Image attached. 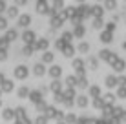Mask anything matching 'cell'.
<instances>
[{"instance_id": "cell-51", "label": "cell", "mask_w": 126, "mask_h": 124, "mask_svg": "<svg viewBox=\"0 0 126 124\" xmlns=\"http://www.w3.org/2000/svg\"><path fill=\"white\" fill-rule=\"evenodd\" d=\"M115 6H117L115 0H106V7H108V9H113Z\"/></svg>"}, {"instance_id": "cell-40", "label": "cell", "mask_w": 126, "mask_h": 124, "mask_svg": "<svg viewBox=\"0 0 126 124\" xmlns=\"http://www.w3.org/2000/svg\"><path fill=\"white\" fill-rule=\"evenodd\" d=\"M9 48V40L6 37H0V49H7Z\"/></svg>"}, {"instance_id": "cell-58", "label": "cell", "mask_w": 126, "mask_h": 124, "mask_svg": "<svg viewBox=\"0 0 126 124\" xmlns=\"http://www.w3.org/2000/svg\"><path fill=\"white\" fill-rule=\"evenodd\" d=\"M57 124H66V122H64V121H59V122H57Z\"/></svg>"}, {"instance_id": "cell-39", "label": "cell", "mask_w": 126, "mask_h": 124, "mask_svg": "<svg viewBox=\"0 0 126 124\" xmlns=\"http://www.w3.org/2000/svg\"><path fill=\"white\" fill-rule=\"evenodd\" d=\"M64 111H60V110H55V113H53V119L55 121H64Z\"/></svg>"}, {"instance_id": "cell-34", "label": "cell", "mask_w": 126, "mask_h": 124, "mask_svg": "<svg viewBox=\"0 0 126 124\" xmlns=\"http://www.w3.org/2000/svg\"><path fill=\"white\" fill-rule=\"evenodd\" d=\"M47 121H49V119H47L44 113H40V115H37V119L33 121V124H47Z\"/></svg>"}, {"instance_id": "cell-60", "label": "cell", "mask_w": 126, "mask_h": 124, "mask_svg": "<svg viewBox=\"0 0 126 124\" xmlns=\"http://www.w3.org/2000/svg\"><path fill=\"white\" fill-rule=\"evenodd\" d=\"M0 106H2V100H0Z\"/></svg>"}, {"instance_id": "cell-59", "label": "cell", "mask_w": 126, "mask_h": 124, "mask_svg": "<svg viewBox=\"0 0 126 124\" xmlns=\"http://www.w3.org/2000/svg\"><path fill=\"white\" fill-rule=\"evenodd\" d=\"M15 124H20V121H16V119H15Z\"/></svg>"}, {"instance_id": "cell-2", "label": "cell", "mask_w": 126, "mask_h": 124, "mask_svg": "<svg viewBox=\"0 0 126 124\" xmlns=\"http://www.w3.org/2000/svg\"><path fill=\"white\" fill-rule=\"evenodd\" d=\"M13 75H15V79L24 80V79H28V77H29V69L26 66H16L15 71H13Z\"/></svg>"}, {"instance_id": "cell-29", "label": "cell", "mask_w": 126, "mask_h": 124, "mask_svg": "<svg viewBox=\"0 0 126 124\" xmlns=\"http://www.w3.org/2000/svg\"><path fill=\"white\" fill-rule=\"evenodd\" d=\"M117 95L115 97H119V99H124L126 97V84H117Z\"/></svg>"}, {"instance_id": "cell-18", "label": "cell", "mask_w": 126, "mask_h": 124, "mask_svg": "<svg viewBox=\"0 0 126 124\" xmlns=\"http://www.w3.org/2000/svg\"><path fill=\"white\" fill-rule=\"evenodd\" d=\"M84 33H86L84 26H82V24H77V26H75V29H73V37L82 38V37H84Z\"/></svg>"}, {"instance_id": "cell-48", "label": "cell", "mask_w": 126, "mask_h": 124, "mask_svg": "<svg viewBox=\"0 0 126 124\" xmlns=\"http://www.w3.org/2000/svg\"><path fill=\"white\" fill-rule=\"evenodd\" d=\"M53 95H55V102L62 104V100H64V95H62V91H59V93H53Z\"/></svg>"}, {"instance_id": "cell-47", "label": "cell", "mask_w": 126, "mask_h": 124, "mask_svg": "<svg viewBox=\"0 0 126 124\" xmlns=\"http://www.w3.org/2000/svg\"><path fill=\"white\" fill-rule=\"evenodd\" d=\"M102 7H93V9H92V15L93 16H102Z\"/></svg>"}, {"instance_id": "cell-36", "label": "cell", "mask_w": 126, "mask_h": 124, "mask_svg": "<svg viewBox=\"0 0 126 124\" xmlns=\"http://www.w3.org/2000/svg\"><path fill=\"white\" fill-rule=\"evenodd\" d=\"M75 84H77V77H75V75H68V77H66V86L75 88Z\"/></svg>"}, {"instance_id": "cell-49", "label": "cell", "mask_w": 126, "mask_h": 124, "mask_svg": "<svg viewBox=\"0 0 126 124\" xmlns=\"http://www.w3.org/2000/svg\"><path fill=\"white\" fill-rule=\"evenodd\" d=\"M64 44H66V42H64V40H62V38H59V40H57V42H55V46H53V48L60 51V49H62V46H64Z\"/></svg>"}, {"instance_id": "cell-57", "label": "cell", "mask_w": 126, "mask_h": 124, "mask_svg": "<svg viewBox=\"0 0 126 124\" xmlns=\"http://www.w3.org/2000/svg\"><path fill=\"white\" fill-rule=\"evenodd\" d=\"M15 2H16V4H18V6H24V4H26V2H28V0H15Z\"/></svg>"}, {"instance_id": "cell-37", "label": "cell", "mask_w": 126, "mask_h": 124, "mask_svg": "<svg viewBox=\"0 0 126 124\" xmlns=\"http://www.w3.org/2000/svg\"><path fill=\"white\" fill-rule=\"evenodd\" d=\"M110 53H111L110 49H101V51H99V60H108Z\"/></svg>"}, {"instance_id": "cell-13", "label": "cell", "mask_w": 126, "mask_h": 124, "mask_svg": "<svg viewBox=\"0 0 126 124\" xmlns=\"http://www.w3.org/2000/svg\"><path fill=\"white\" fill-rule=\"evenodd\" d=\"M47 89H49L51 93H59V91H62V82H60L59 79H53V82L49 84V88H47Z\"/></svg>"}, {"instance_id": "cell-28", "label": "cell", "mask_w": 126, "mask_h": 124, "mask_svg": "<svg viewBox=\"0 0 126 124\" xmlns=\"http://www.w3.org/2000/svg\"><path fill=\"white\" fill-rule=\"evenodd\" d=\"M16 95H18L20 99H26V97L29 95V88L28 86H20L18 89H16Z\"/></svg>"}, {"instance_id": "cell-11", "label": "cell", "mask_w": 126, "mask_h": 124, "mask_svg": "<svg viewBox=\"0 0 126 124\" xmlns=\"http://www.w3.org/2000/svg\"><path fill=\"white\" fill-rule=\"evenodd\" d=\"M90 84H88V79H86L84 75H77V84H75V88H79V89H86Z\"/></svg>"}, {"instance_id": "cell-56", "label": "cell", "mask_w": 126, "mask_h": 124, "mask_svg": "<svg viewBox=\"0 0 126 124\" xmlns=\"http://www.w3.org/2000/svg\"><path fill=\"white\" fill-rule=\"evenodd\" d=\"M4 80H6V73H2V71H0V84H2Z\"/></svg>"}, {"instance_id": "cell-46", "label": "cell", "mask_w": 126, "mask_h": 124, "mask_svg": "<svg viewBox=\"0 0 126 124\" xmlns=\"http://www.w3.org/2000/svg\"><path fill=\"white\" fill-rule=\"evenodd\" d=\"M7 29V20L4 16H0V31H6Z\"/></svg>"}, {"instance_id": "cell-9", "label": "cell", "mask_w": 126, "mask_h": 124, "mask_svg": "<svg viewBox=\"0 0 126 124\" xmlns=\"http://www.w3.org/2000/svg\"><path fill=\"white\" fill-rule=\"evenodd\" d=\"M75 106H79V108H86V106L90 104V100H88V97L86 95H75Z\"/></svg>"}, {"instance_id": "cell-30", "label": "cell", "mask_w": 126, "mask_h": 124, "mask_svg": "<svg viewBox=\"0 0 126 124\" xmlns=\"http://www.w3.org/2000/svg\"><path fill=\"white\" fill-rule=\"evenodd\" d=\"M88 66H90V69H97L99 68V58L97 57H90L88 58Z\"/></svg>"}, {"instance_id": "cell-7", "label": "cell", "mask_w": 126, "mask_h": 124, "mask_svg": "<svg viewBox=\"0 0 126 124\" xmlns=\"http://www.w3.org/2000/svg\"><path fill=\"white\" fill-rule=\"evenodd\" d=\"M60 51H62V55H64V57H69V58H71L73 55H75V48L71 46V42H66V44L62 46V49H60Z\"/></svg>"}, {"instance_id": "cell-5", "label": "cell", "mask_w": 126, "mask_h": 124, "mask_svg": "<svg viewBox=\"0 0 126 124\" xmlns=\"http://www.w3.org/2000/svg\"><path fill=\"white\" fill-rule=\"evenodd\" d=\"M46 64L44 62H37V64H35V66H33V75L35 77H44L46 75Z\"/></svg>"}, {"instance_id": "cell-35", "label": "cell", "mask_w": 126, "mask_h": 124, "mask_svg": "<svg viewBox=\"0 0 126 124\" xmlns=\"http://www.w3.org/2000/svg\"><path fill=\"white\" fill-rule=\"evenodd\" d=\"M20 53L24 55V57H29V55H33V48H31V44H24V48Z\"/></svg>"}, {"instance_id": "cell-10", "label": "cell", "mask_w": 126, "mask_h": 124, "mask_svg": "<svg viewBox=\"0 0 126 124\" xmlns=\"http://www.w3.org/2000/svg\"><path fill=\"white\" fill-rule=\"evenodd\" d=\"M28 97H29V100H31L33 104H37L38 100H42V97H44V95H42L38 89H29V95Z\"/></svg>"}, {"instance_id": "cell-26", "label": "cell", "mask_w": 126, "mask_h": 124, "mask_svg": "<svg viewBox=\"0 0 126 124\" xmlns=\"http://www.w3.org/2000/svg\"><path fill=\"white\" fill-rule=\"evenodd\" d=\"M6 38H7L9 42L16 40V38H18V33H16V29H6Z\"/></svg>"}, {"instance_id": "cell-14", "label": "cell", "mask_w": 126, "mask_h": 124, "mask_svg": "<svg viewBox=\"0 0 126 124\" xmlns=\"http://www.w3.org/2000/svg\"><path fill=\"white\" fill-rule=\"evenodd\" d=\"M22 40H24V44H33L35 42V31H24L22 33Z\"/></svg>"}, {"instance_id": "cell-4", "label": "cell", "mask_w": 126, "mask_h": 124, "mask_svg": "<svg viewBox=\"0 0 126 124\" xmlns=\"http://www.w3.org/2000/svg\"><path fill=\"white\" fill-rule=\"evenodd\" d=\"M62 22H64V18L60 15H57V13L55 11H51V18H49V26L53 29H57V28H60V26H62Z\"/></svg>"}, {"instance_id": "cell-20", "label": "cell", "mask_w": 126, "mask_h": 124, "mask_svg": "<svg viewBox=\"0 0 126 124\" xmlns=\"http://www.w3.org/2000/svg\"><path fill=\"white\" fill-rule=\"evenodd\" d=\"M29 24H31V16L29 15H22L18 18V28H28Z\"/></svg>"}, {"instance_id": "cell-42", "label": "cell", "mask_w": 126, "mask_h": 124, "mask_svg": "<svg viewBox=\"0 0 126 124\" xmlns=\"http://www.w3.org/2000/svg\"><path fill=\"white\" fill-rule=\"evenodd\" d=\"M7 58H9V53H7V49H0V62H6Z\"/></svg>"}, {"instance_id": "cell-55", "label": "cell", "mask_w": 126, "mask_h": 124, "mask_svg": "<svg viewBox=\"0 0 126 124\" xmlns=\"http://www.w3.org/2000/svg\"><path fill=\"white\" fill-rule=\"evenodd\" d=\"M4 9H6V4H4V0H0V13H2Z\"/></svg>"}, {"instance_id": "cell-3", "label": "cell", "mask_w": 126, "mask_h": 124, "mask_svg": "<svg viewBox=\"0 0 126 124\" xmlns=\"http://www.w3.org/2000/svg\"><path fill=\"white\" fill-rule=\"evenodd\" d=\"M71 66H73V69L77 71V75H84V71H86V62L82 60V58H73Z\"/></svg>"}, {"instance_id": "cell-43", "label": "cell", "mask_w": 126, "mask_h": 124, "mask_svg": "<svg viewBox=\"0 0 126 124\" xmlns=\"http://www.w3.org/2000/svg\"><path fill=\"white\" fill-rule=\"evenodd\" d=\"M73 38H75V37H73V33H69V31H64V35H62V40H64V42H71Z\"/></svg>"}, {"instance_id": "cell-50", "label": "cell", "mask_w": 126, "mask_h": 124, "mask_svg": "<svg viewBox=\"0 0 126 124\" xmlns=\"http://www.w3.org/2000/svg\"><path fill=\"white\" fill-rule=\"evenodd\" d=\"M62 7V0H53V11H57Z\"/></svg>"}, {"instance_id": "cell-54", "label": "cell", "mask_w": 126, "mask_h": 124, "mask_svg": "<svg viewBox=\"0 0 126 124\" xmlns=\"http://www.w3.org/2000/svg\"><path fill=\"white\" fill-rule=\"evenodd\" d=\"M38 91H40V93H42V95H46V93H47V91H49V89H47V86H42L40 89H38Z\"/></svg>"}, {"instance_id": "cell-53", "label": "cell", "mask_w": 126, "mask_h": 124, "mask_svg": "<svg viewBox=\"0 0 126 124\" xmlns=\"http://www.w3.org/2000/svg\"><path fill=\"white\" fill-rule=\"evenodd\" d=\"M106 29H108V31H115V24H113V22L106 24Z\"/></svg>"}, {"instance_id": "cell-23", "label": "cell", "mask_w": 126, "mask_h": 124, "mask_svg": "<svg viewBox=\"0 0 126 124\" xmlns=\"http://www.w3.org/2000/svg\"><path fill=\"white\" fill-rule=\"evenodd\" d=\"M104 82H106V86L110 88V89H111V88H115V86H117V75H108Z\"/></svg>"}, {"instance_id": "cell-31", "label": "cell", "mask_w": 126, "mask_h": 124, "mask_svg": "<svg viewBox=\"0 0 126 124\" xmlns=\"http://www.w3.org/2000/svg\"><path fill=\"white\" fill-rule=\"evenodd\" d=\"M92 106H93L95 110H102L104 102H102V99H101V97H93V102H92Z\"/></svg>"}, {"instance_id": "cell-6", "label": "cell", "mask_w": 126, "mask_h": 124, "mask_svg": "<svg viewBox=\"0 0 126 124\" xmlns=\"http://www.w3.org/2000/svg\"><path fill=\"white\" fill-rule=\"evenodd\" d=\"M47 75L51 77V79H60V75H62V68L60 66H57V64H53V66L49 68V69L46 71Z\"/></svg>"}, {"instance_id": "cell-44", "label": "cell", "mask_w": 126, "mask_h": 124, "mask_svg": "<svg viewBox=\"0 0 126 124\" xmlns=\"http://www.w3.org/2000/svg\"><path fill=\"white\" fill-rule=\"evenodd\" d=\"M35 108H37V111H44V108H46V102H44V99H42V100H38L37 104H35Z\"/></svg>"}, {"instance_id": "cell-24", "label": "cell", "mask_w": 126, "mask_h": 124, "mask_svg": "<svg viewBox=\"0 0 126 124\" xmlns=\"http://www.w3.org/2000/svg\"><path fill=\"white\" fill-rule=\"evenodd\" d=\"M2 119L4 121H13V119H15V111H13L11 108H6L2 111Z\"/></svg>"}, {"instance_id": "cell-8", "label": "cell", "mask_w": 126, "mask_h": 124, "mask_svg": "<svg viewBox=\"0 0 126 124\" xmlns=\"http://www.w3.org/2000/svg\"><path fill=\"white\" fill-rule=\"evenodd\" d=\"M0 89H2V93H11L13 89H15V82L13 80H4L2 84H0Z\"/></svg>"}, {"instance_id": "cell-25", "label": "cell", "mask_w": 126, "mask_h": 124, "mask_svg": "<svg viewBox=\"0 0 126 124\" xmlns=\"http://www.w3.org/2000/svg\"><path fill=\"white\" fill-rule=\"evenodd\" d=\"M75 51H79L80 55H86L90 51V44H88V42H80V44L75 48Z\"/></svg>"}, {"instance_id": "cell-1", "label": "cell", "mask_w": 126, "mask_h": 124, "mask_svg": "<svg viewBox=\"0 0 126 124\" xmlns=\"http://www.w3.org/2000/svg\"><path fill=\"white\" fill-rule=\"evenodd\" d=\"M31 48H33V51H46L47 48H49V40H47V38H38V40L35 38Z\"/></svg>"}, {"instance_id": "cell-61", "label": "cell", "mask_w": 126, "mask_h": 124, "mask_svg": "<svg viewBox=\"0 0 126 124\" xmlns=\"http://www.w3.org/2000/svg\"><path fill=\"white\" fill-rule=\"evenodd\" d=\"M79 2H82V0H79Z\"/></svg>"}, {"instance_id": "cell-22", "label": "cell", "mask_w": 126, "mask_h": 124, "mask_svg": "<svg viewBox=\"0 0 126 124\" xmlns=\"http://www.w3.org/2000/svg\"><path fill=\"white\" fill-rule=\"evenodd\" d=\"M13 111H15V119H24V117H28V111H26L24 106H18V108H15Z\"/></svg>"}, {"instance_id": "cell-16", "label": "cell", "mask_w": 126, "mask_h": 124, "mask_svg": "<svg viewBox=\"0 0 126 124\" xmlns=\"http://www.w3.org/2000/svg\"><path fill=\"white\" fill-rule=\"evenodd\" d=\"M113 40V31H102L101 33V42H104V44H110V42Z\"/></svg>"}, {"instance_id": "cell-21", "label": "cell", "mask_w": 126, "mask_h": 124, "mask_svg": "<svg viewBox=\"0 0 126 124\" xmlns=\"http://www.w3.org/2000/svg\"><path fill=\"white\" fill-rule=\"evenodd\" d=\"M53 60H55V55L51 53V51H44V55H42V62L44 64H53Z\"/></svg>"}, {"instance_id": "cell-12", "label": "cell", "mask_w": 126, "mask_h": 124, "mask_svg": "<svg viewBox=\"0 0 126 124\" xmlns=\"http://www.w3.org/2000/svg\"><path fill=\"white\" fill-rule=\"evenodd\" d=\"M111 68H113V69L117 71V73H123V71H124V68H126V62L123 60V58H117V60L113 62V64H111Z\"/></svg>"}, {"instance_id": "cell-52", "label": "cell", "mask_w": 126, "mask_h": 124, "mask_svg": "<svg viewBox=\"0 0 126 124\" xmlns=\"http://www.w3.org/2000/svg\"><path fill=\"white\" fill-rule=\"evenodd\" d=\"M16 121H20V124H33L28 117H24V119H16Z\"/></svg>"}, {"instance_id": "cell-38", "label": "cell", "mask_w": 126, "mask_h": 124, "mask_svg": "<svg viewBox=\"0 0 126 124\" xmlns=\"http://www.w3.org/2000/svg\"><path fill=\"white\" fill-rule=\"evenodd\" d=\"M102 26H104L102 18H101V16H95V18H93V28H95V29H101Z\"/></svg>"}, {"instance_id": "cell-32", "label": "cell", "mask_w": 126, "mask_h": 124, "mask_svg": "<svg viewBox=\"0 0 126 124\" xmlns=\"http://www.w3.org/2000/svg\"><path fill=\"white\" fill-rule=\"evenodd\" d=\"M42 113H44V115H46L47 119H53L55 108H53V106H49V104H46V108H44V111H42Z\"/></svg>"}, {"instance_id": "cell-19", "label": "cell", "mask_w": 126, "mask_h": 124, "mask_svg": "<svg viewBox=\"0 0 126 124\" xmlns=\"http://www.w3.org/2000/svg\"><path fill=\"white\" fill-rule=\"evenodd\" d=\"M123 115H124V110L123 108H121V106H111V117H113V119H119V117H123Z\"/></svg>"}, {"instance_id": "cell-33", "label": "cell", "mask_w": 126, "mask_h": 124, "mask_svg": "<svg viewBox=\"0 0 126 124\" xmlns=\"http://www.w3.org/2000/svg\"><path fill=\"white\" fill-rule=\"evenodd\" d=\"M64 122H66V124H75V122H77V115H75V113L64 115Z\"/></svg>"}, {"instance_id": "cell-17", "label": "cell", "mask_w": 126, "mask_h": 124, "mask_svg": "<svg viewBox=\"0 0 126 124\" xmlns=\"http://www.w3.org/2000/svg\"><path fill=\"white\" fill-rule=\"evenodd\" d=\"M86 89H88V93H90V97H92V99H93V97H101V95H102V93H101V88H99L97 84H93V86H88Z\"/></svg>"}, {"instance_id": "cell-45", "label": "cell", "mask_w": 126, "mask_h": 124, "mask_svg": "<svg viewBox=\"0 0 126 124\" xmlns=\"http://www.w3.org/2000/svg\"><path fill=\"white\" fill-rule=\"evenodd\" d=\"M117 58H119V55H117V53H110V57H108V64H110V66H111V64H113L115 60H117Z\"/></svg>"}, {"instance_id": "cell-15", "label": "cell", "mask_w": 126, "mask_h": 124, "mask_svg": "<svg viewBox=\"0 0 126 124\" xmlns=\"http://www.w3.org/2000/svg\"><path fill=\"white\" fill-rule=\"evenodd\" d=\"M101 99H102V102H104V104H110V106H113L117 97L113 95V93H104V95H101Z\"/></svg>"}, {"instance_id": "cell-27", "label": "cell", "mask_w": 126, "mask_h": 124, "mask_svg": "<svg viewBox=\"0 0 126 124\" xmlns=\"http://www.w3.org/2000/svg\"><path fill=\"white\" fill-rule=\"evenodd\" d=\"M37 11L38 13H47L49 9H47V2L46 0H38L37 2Z\"/></svg>"}, {"instance_id": "cell-41", "label": "cell", "mask_w": 126, "mask_h": 124, "mask_svg": "<svg viewBox=\"0 0 126 124\" xmlns=\"http://www.w3.org/2000/svg\"><path fill=\"white\" fill-rule=\"evenodd\" d=\"M7 16H9V18L18 16V9H16V7H9V9H7Z\"/></svg>"}]
</instances>
